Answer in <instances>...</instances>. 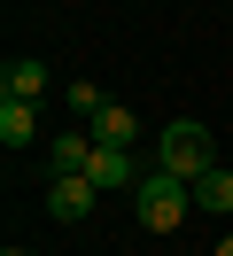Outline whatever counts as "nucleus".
<instances>
[{
	"instance_id": "1",
	"label": "nucleus",
	"mask_w": 233,
	"mask_h": 256,
	"mask_svg": "<svg viewBox=\"0 0 233 256\" xmlns=\"http://www.w3.org/2000/svg\"><path fill=\"white\" fill-rule=\"evenodd\" d=\"M155 171H171V178L194 186L202 171H217V140L194 124V116H171V124L155 132Z\"/></svg>"
},
{
	"instance_id": "2",
	"label": "nucleus",
	"mask_w": 233,
	"mask_h": 256,
	"mask_svg": "<svg viewBox=\"0 0 233 256\" xmlns=\"http://www.w3.org/2000/svg\"><path fill=\"white\" fill-rule=\"evenodd\" d=\"M132 210H140V225H148V233H179V225H186V210H194V186L148 163V178L132 186Z\"/></svg>"
},
{
	"instance_id": "3",
	"label": "nucleus",
	"mask_w": 233,
	"mask_h": 256,
	"mask_svg": "<svg viewBox=\"0 0 233 256\" xmlns=\"http://www.w3.org/2000/svg\"><path fill=\"white\" fill-rule=\"evenodd\" d=\"M93 202H101V186H93L86 171L47 178V218H55V225H86V218H93Z\"/></svg>"
},
{
	"instance_id": "4",
	"label": "nucleus",
	"mask_w": 233,
	"mask_h": 256,
	"mask_svg": "<svg viewBox=\"0 0 233 256\" xmlns=\"http://www.w3.org/2000/svg\"><path fill=\"white\" fill-rule=\"evenodd\" d=\"M86 178H93V186H101V194H132V186H140V178H148V171H140V163H132V148H93V163H86Z\"/></svg>"
},
{
	"instance_id": "5",
	"label": "nucleus",
	"mask_w": 233,
	"mask_h": 256,
	"mask_svg": "<svg viewBox=\"0 0 233 256\" xmlns=\"http://www.w3.org/2000/svg\"><path fill=\"white\" fill-rule=\"evenodd\" d=\"M0 101H47V62L16 54V62L0 70Z\"/></svg>"
},
{
	"instance_id": "6",
	"label": "nucleus",
	"mask_w": 233,
	"mask_h": 256,
	"mask_svg": "<svg viewBox=\"0 0 233 256\" xmlns=\"http://www.w3.org/2000/svg\"><path fill=\"white\" fill-rule=\"evenodd\" d=\"M86 163H93V132H55V140H47V178L86 171Z\"/></svg>"
},
{
	"instance_id": "7",
	"label": "nucleus",
	"mask_w": 233,
	"mask_h": 256,
	"mask_svg": "<svg viewBox=\"0 0 233 256\" xmlns=\"http://www.w3.org/2000/svg\"><path fill=\"white\" fill-rule=\"evenodd\" d=\"M39 140V101H0V148H31Z\"/></svg>"
},
{
	"instance_id": "8",
	"label": "nucleus",
	"mask_w": 233,
	"mask_h": 256,
	"mask_svg": "<svg viewBox=\"0 0 233 256\" xmlns=\"http://www.w3.org/2000/svg\"><path fill=\"white\" fill-rule=\"evenodd\" d=\"M86 132H93V148H132V140H140V124H132V109H124V101H109Z\"/></svg>"
},
{
	"instance_id": "9",
	"label": "nucleus",
	"mask_w": 233,
	"mask_h": 256,
	"mask_svg": "<svg viewBox=\"0 0 233 256\" xmlns=\"http://www.w3.org/2000/svg\"><path fill=\"white\" fill-rule=\"evenodd\" d=\"M194 202L210 210V218H233V171H225V163H217V171H202V178H194Z\"/></svg>"
},
{
	"instance_id": "10",
	"label": "nucleus",
	"mask_w": 233,
	"mask_h": 256,
	"mask_svg": "<svg viewBox=\"0 0 233 256\" xmlns=\"http://www.w3.org/2000/svg\"><path fill=\"white\" fill-rule=\"evenodd\" d=\"M210 256H233V233H225V240H217V248H210Z\"/></svg>"
},
{
	"instance_id": "11",
	"label": "nucleus",
	"mask_w": 233,
	"mask_h": 256,
	"mask_svg": "<svg viewBox=\"0 0 233 256\" xmlns=\"http://www.w3.org/2000/svg\"><path fill=\"white\" fill-rule=\"evenodd\" d=\"M0 256H24V248H0Z\"/></svg>"
}]
</instances>
